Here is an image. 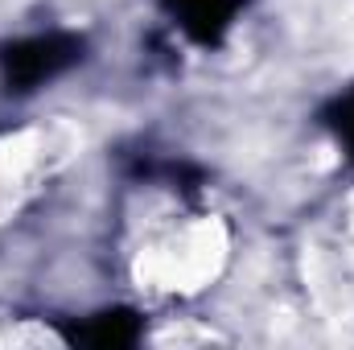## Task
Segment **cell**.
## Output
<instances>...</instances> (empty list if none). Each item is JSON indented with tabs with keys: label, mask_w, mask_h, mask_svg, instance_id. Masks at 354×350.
Instances as JSON below:
<instances>
[{
	"label": "cell",
	"mask_w": 354,
	"mask_h": 350,
	"mask_svg": "<svg viewBox=\"0 0 354 350\" xmlns=\"http://www.w3.org/2000/svg\"><path fill=\"white\" fill-rule=\"evenodd\" d=\"M79 58V42L75 37H62V33H50V37H29V42H17L0 54L4 62V75L8 83H41L50 75H58L62 66H71Z\"/></svg>",
	"instance_id": "1"
},
{
	"label": "cell",
	"mask_w": 354,
	"mask_h": 350,
	"mask_svg": "<svg viewBox=\"0 0 354 350\" xmlns=\"http://www.w3.org/2000/svg\"><path fill=\"white\" fill-rule=\"evenodd\" d=\"M165 4L181 21L185 33H194L198 42H218L231 29V21H235L243 0H165Z\"/></svg>",
	"instance_id": "2"
},
{
	"label": "cell",
	"mask_w": 354,
	"mask_h": 350,
	"mask_svg": "<svg viewBox=\"0 0 354 350\" xmlns=\"http://www.w3.org/2000/svg\"><path fill=\"white\" fill-rule=\"evenodd\" d=\"M338 136L346 140V149L354 153V91L342 99V107H338Z\"/></svg>",
	"instance_id": "3"
}]
</instances>
